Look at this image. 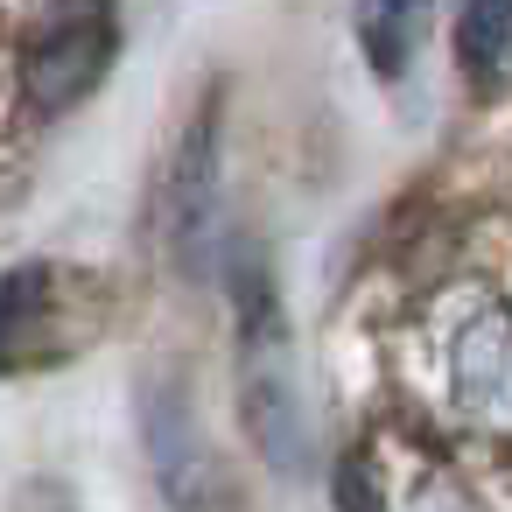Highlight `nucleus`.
Returning a JSON list of instances; mask_svg holds the SVG:
<instances>
[{"instance_id":"f257e3e1","label":"nucleus","mask_w":512,"mask_h":512,"mask_svg":"<svg viewBox=\"0 0 512 512\" xmlns=\"http://www.w3.org/2000/svg\"><path fill=\"white\" fill-rule=\"evenodd\" d=\"M141 442H148V470H155L169 512H239V484L204 428L190 379L155 372L141 386Z\"/></svg>"},{"instance_id":"f03ea898","label":"nucleus","mask_w":512,"mask_h":512,"mask_svg":"<svg viewBox=\"0 0 512 512\" xmlns=\"http://www.w3.org/2000/svg\"><path fill=\"white\" fill-rule=\"evenodd\" d=\"M218 155H225V113H218V99H204L162 176V225H169L176 267H190V274H204L211 246H218Z\"/></svg>"},{"instance_id":"7ed1b4c3","label":"nucleus","mask_w":512,"mask_h":512,"mask_svg":"<svg viewBox=\"0 0 512 512\" xmlns=\"http://www.w3.org/2000/svg\"><path fill=\"white\" fill-rule=\"evenodd\" d=\"M113 50H120L113 15H57V22L29 43V64H22L29 106H36V113H64V106H78V99L106 78Z\"/></svg>"},{"instance_id":"20e7f679","label":"nucleus","mask_w":512,"mask_h":512,"mask_svg":"<svg viewBox=\"0 0 512 512\" xmlns=\"http://www.w3.org/2000/svg\"><path fill=\"white\" fill-rule=\"evenodd\" d=\"M57 323H64V274L57 267H22L0 281V365L50 358Z\"/></svg>"},{"instance_id":"39448f33","label":"nucleus","mask_w":512,"mask_h":512,"mask_svg":"<svg viewBox=\"0 0 512 512\" xmlns=\"http://www.w3.org/2000/svg\"><path fill=\"white\" fill-rule=\"evenodd\" d=\"M449 372H456V407L484 428H505V316L498 309L463 323Z\"/></svg>"},{"instance_id":"423d86ee","label":"nucleus","mask_w":512,"mask_h":512,"mask_svg":"<svg viewBox=\"0 0 512 512\" xmlns=\"http://www.w3.org/2000/svg\"><path fill=\"white\" fill-rule=\"evenodd\" d=\"M358 29H365V50H372V64H379V78H393L407 57H414V36H421V8H365L358 15Z\"/></svg>"},{"instance_id":"0eeeda50","label":"nucleus","mask_w":512,"mask_h":512,"mask_svg":"<svg viewBox=\"0 0 512 512\" xmlns=\"http://www.w3.org/2000/svg\"><path fill=\"white\" fill-rule=\"evenodd\" d=\"M456 43H463V64H470L484 85H498V71H505V8H498V0L470 8V15L456 22Z\"/></svg>"},{"instance_id":"6e6552de","label":"nucleus","mask_w":512,"mask_h":512,"mask_svg":"<svg viewBox=\"0 0 512 512\" xmlns=\"http://www.w3.org/2000/svg\"><path fill=\"white\" fill-rule=\"evenodd\" d=\"M337 512H386V491H379V477H372L365 456L337 463Z\"/></svg>"}]
</instances>
